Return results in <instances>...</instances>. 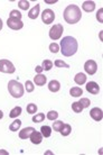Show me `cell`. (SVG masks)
<instances>
[{
  "label": "cell",
  "instance_id": "obj_1",
  "mask_svg": "<svg viewBox=\"0 0 103 155\" xmlns=\"http://www.w3.org/2000/svg\"><path fill=\"white\" fill-rule=\"evenodd\" d=\"M77 48H79L77 41L72 36H65L61 41V50L60 51L64 56L70 57L74 55L77 52Z\"/></svg>",
  "mask_w": 103,
  "mask_h": 155
},
{
  "label": "cell",
  "instance_id": "obj_36",
  "mask_svg": "<svg viewBox=\"0 0 103 155\" xmlns=\"http://www.w3.org/2000/svg\"><path fill=\"white\" fill-rule=\"evenodd\" d=\"M35 71H36V73H37V74H39V73H42L43 71V67L40 65H38V66H36V69H35Z\"/></svg>",
  "mask_w": 103,
  "mask_h": 155
},
{
  "label": "cell",
  "instance_id": "obj_26",
  "mask_svg": "<svg viewBox=\"0 0 103 155\" xmlns=\"http://www.w3.org/2000/svg\"><path fill=\"white\" fill-rule=\"evenodd\" d=\"M64 125V122H61V120H54L53 122V129L55 131V132H60L62 129V127Z\"/></svg>",
  "mask_w": 103,
  "mask_h": 155
},
{
  "label": "cell",
  "instance_id": "obj_25",
  "mask_svg": "<svg viewBox=\"0 0 103 155\" xmlns=\"http://www.w3.org/2000/svg\"><path fill=\"white\" fill-rule=\"evenodd\" d=\"M42 67L44 71H49L53 67V62L51 60H45V61L43 62Z\"/></svg>",
  "mask_w": 103,
  "mask_h": 155
},
{
  "label": "cell",
  "instance_id": "obj_14",
  "mask_svg": "<svg viewBox=\"0 0 103 155\" xmlns=\"http://www.w3.org/2000/svg\"><path fill=\"white\" fill-rule=\"evenodd\" d=\"M82 9L86 11V13H92L94 9H95V4L94 1H91V0H88V1H84L83 5H82Z\"/></svg>",
  "mask_w": 103,
  "mask_h": 155
},
{
  "label": "cell",
  "instance_id": "obj_24",
  "mask_svg": "<svg viewBox=\"0 0 103 155\" xmlns=\"http://www.w3.org/2000/svg\"><path fill=\"white\" fill-rule=\"evenodd\" d=\"M26 110H27L28 113L34 115V113H36V111H37V106L35 103H29V105H27V107H26Z\"/></svg>",
  "mask_w": 103,
  "mask_h": 155
},
{
  "label": "cell",
  "instance_id": "obj_4",
  "mask_svg": "<svg viewBox=\"0 0 103 155\" xmlns=\"http://www.w3.org/2000/svg\"><path fill=\"white\" fill-rule=\"evenodd\" d=\"M63 32H64V27L62 24H56L54 25L51 29H49V37L53 39V41H57L62 37L63 35Z\"/></svg>",
  "mask_w": 103,
  "mask_h": 155
},
{
  "label": "cell",
  "instance_id": "obj_37",
  "mask_svg": "<svg viewBox=\"0 0 103 155\" xmlns=\"http://www.w3.org/2000/svg\"><path fill=\"white\" fill-rule=\"evenodd\" d=\"M0 155H8V152H6L4 150H0Z\"/></svg>",
  "mask_w": 103,
  "mask_h": 155
},
{
  "label": "cell",
  "instance_id": "obj_18",
  "mask_svg": "<svg viewBox=\"0 0 103 155\" xmlns=\"http://www.w3.org/2000/svg\"><path fill=\"white\" fill-rule=\"evenodd\" d=\"M70 94L72 97H81L83 94V90L81 89V88H79V87H73L70 90Z\"/></svg>",
  "mask_w": 103,
  "mask_h": 155
},
{
  "label": "cell",
  "instance_id": "obj_29",
  "mask_svg": "<svg viewBox=\"0 0 103 155\" xmlns=\"http://www.w3.org/2000/svg\"><path fill=\"white\" fill-rule=\"evenodd\" d=\"M45 119V113H36L35 116H33V122H42Z\"/></svg>",
  "mask_w": 103,
  "mask_h": 155
},
{
  "label": "cell",
  "instance_id": "obj_7",
  "mask_svg": "<svg viewBox=\"0 0 103 155\" xmlns=\"http://www.w3.org/2000/svg\"><path fill=\"white\" fill-rule=\"evenodd\" d=\"M84 70H85V72L90 75L95 74L96 71H98V64H96V62L93 61V60L86 61L84 64Z\"/></svg>",
  "mask_w": 103,
  "mask_h": 155
},
{
  "label": "cell",
  "instance_id": "obj_39",
  "mask_svg": "<svg viewBox=\"0 0 103 155\" xmlns=\"http://www.w3.org/2000/svg\"><path fill=\"white\" fill-rule=\"evenodd\" d=\"M2 29V20H1V18H0V30Z\"/></svg>",
  "mask_w": 103,
  "mask_h": 155
},
{
  "label": "cell",
  "instance_id": "obj_19",
  "mask_svg": "<svg viewBox=\"0 0 103 155\" xmlns=\"http://www.w3.org/2000/svg\"><path fill=\"white\" fill-rule=\"evenodd\" d=\"M20 126H21V122H20L19 119H16V120H14V122L10 124L9 129L11 132H18V129L20 128Z\"/></svg>",
  "mask_w": 103,
  "mask_h": 155
},
{
  "label": "cell",
  "instance_id": "obj_12",
  "mask_svg": "<svg viewBox=\"0 0 103 155\" xmlns=\"http://www.w3.org/2000/svg\"><path fill=\"white\" fill-rule=\"evenodd\" d=\"M34 131H35L34 127H25V128H23V129L19 132V137H20L21 139H27V138L30 137V135H32V133H33Z\"/></svg>",
  "mask_w": 103,
  "mask_h": 155
},
{
  "label": "cell",
  "instance_id": "obj_10",
  "mask_svg": "<svg viewBox=\"0 0 103 155\" xmlns=\"http://www.w3.org/2000/svg\"><path fill=\"white\" fill-rule=\"evenodd\" d=\"M86 91L92 94H98L100 92V87H99V85L96 82L90 81V82L86 83Z\"/></svg>",
  "mask_w": 103,
  "mask_h": 155
},
{
  "label": "cell",
  "instance_id": "obj_16",
  "mask_svg": "<svg viewBox=\"0 0 103 155\" xmlns=\"http://www.w3.org/2000/svg\"><path fill=\"white\" fill-rule=\"evenodd\" d=\"M39 10H40V6L37 4L28 11V17L30 19H36L38 17V15H39Z\"/></svg>",
  "mask_w": 103,
  "mask_h": 155
},
{
  "label": "cell",
  "instance_id": "obj_28",
  "mask_svg": "<svg viewBox=\"0 0 103 155\" xmlns=\"http://www.w3.org/2000/svg\"><path fill=\"white\" fill-rule=\"evenodd\" d=\"M18 7L21 10H28L29 9V1H27V0H20L18 2Z\"/></svg>",
  "mask_w": 103,
  "mask_h": 155
},
{
  "label": "cell",
  "instance_id": "obj_17",
  "mask_svg": "<svg viewBox=\"0 0 103 155\" xmlns=\"http://www.w3.org/2000/svg\"><path fill=\"white\" fill-rule=\"evenodd\" d=\"M74 81L77 83V85H84L85 82H86V75H85L84 73L80 72V73H77V74L75 75Z\"/></svg>",
  "mask_w": 103,
  "mask_h": 155
},
{
  "label": "cell",
  "instance_id": "obj_34",
  "mask_svg": "<svg viewBox=\"0 0 103 155\" xmlns=\"http://www.w3.org/2000/svg\"><path fill=\"white\" fill-rule=\"evenodd\" d=\"M49 51H51L52 53H57V52L60 51L58 44H57V43H52L51 45H49Z\"/></svg>",
  "mask_w": 103,
  "mask_h": 155
},
{
  "label": "cell",
  "instance_id": "obj_35",
  "mask_svg": "<svg viewBox=\"0 0 103 155\" xmlns=\"http://www.w3.org/2000/svg\"><path fill=\"white\" fill-rule=\"evenodd\" d=\"M102 13H103V9H102V8H100V9H99V11H98V14H96V19H98L100 23H103Z\"/></svg>",
  "mask_w": 103,
  "mask_h": 155
},
{
  "label": "cell",
  "instance_id": "obj_3",
  "mask_svg": "<svg viewBox=\"0 0 103 155\" xmlns=\"http://www.w3.org/2000/svg\"><path fill=\"white\" fill-rule=\"evenodd\" d=\"M8 91L14 98H20L24 96L25 89H24V85L20 82L16 80H10L9 83H8Z\"/></svg>",
  "mask_w": 103,
  "mask_h": 155
},
{
  "label": "cell",
  "instance_id": "obj_8",
  "mask_svg": "<svg viewBox=\"0 0 103 155\" xmlns=\"http://www.w3.org/2000/svg\"><path fill=\"white\" fill-rule=\"evenodd\" d=\"M7 26L10 29H14V30H19L24 27V23L20 19H14V18H8L7 20Z\"/></svg>",
  "mask_w": 103,
  "mask_h": 155
},
{
  "label": "cell",
  "instance_id": "obj_40",
  "mask_svg": "<svg viewBox=\"0 0 103 155\" xmlns=\"http://www.w3.org/2000/svg\"><path fill=\"white\" fill-rule=\"evenodd\" d=\"M47 4H54V2H56V0H54V1H46Z\"/></svg>",
  "mask_w": 103,
  "mask_h": 155
},
{
  "label": "cell",
  "instance_id": "obj_30",
  "mask_svg": "<svg viewBox=\"0 0 103 155\" xmlns=\"http://www.w3.org/2000/svg\"><path fill=\"white\" fill-rule=\"evenodd\" d=\"M21 16L23 15L20 14V11H18V10H11L10 11V18H14V19H20L21 20Z\"/></svg>",
  "mask_w": 103,
  "mask_h": 155
},
{
  "label": "cell",
  "instance_id": "obj_27",
  "mask_svg": "<svg viewBox=\"0 0 103 155\" xmlns=\"http://www.w3.org/2000/svg\"><path fill=\"white\" fill-rule=\"evenodd\" d=\"M57 118H58V113L57 111H55V110H51V111H48V113H47V119L48 120H56Z\"/></svg>",
  "mask_w": 103,
  "mask_h": 155
},
{
  "label": "cell",
  "instance_id": "obj_33",
  "mask_svg": "<svg viewBox=\"0 0 103 155\" xmlns=\"http://www.w3.org/2000/svg\"><path fill=\"white\" fill-rule=\"evenodd\" d=\"M79 102L82 105L83 108H88V107H90V105H91V101H90V99L88 98H81V100Z\"/></svg>",
  "mask_w": 103,
  "mask_h": 155
},
{
  "label": "cell",
  "instance_id": "obj_22",
  "mask_svg": "<svg viewBox=\"0 0 103 155\" xmlns=\"http://www.w3.org/2000/svg\"><path fill=\"white\" fill-rule=\"evenodd\" d=\"M40 133H42L43 137H49L52 135V127L49 126H42L40 128Z\"/></svg>",
  "mask_w": 103,
  "mask_h": 155
},
{
  "label": "cell",
  "instance_id": "obj_23",
  "mask_svg": "<svg viewBox=\"0 0 103 155\" xmlns=\"http://www.w3.org/2000/svg\"><path fill=\"white\" fill-rule=\"evenodd\" d=\"M72 109H73V111L76 113H82V110H83V107H82V105H81L79 101H75V102L72 103Z\"/></svg>",
  "mask_w": 103,
  "mask_h": 155
},
{
  "label": "cell",
  "instance_id": "obj_15",
  "mask_svg": "<svg viewBox=\"0 0 103 155\" xmlns=\"http://www.w3.org/2000/svg\"><path fill=\"white\" fill-rule=\"evenodd\" d=\"M48 89L52 92H58L61 89V83L57 80H52L48 82Z\"/></svg>",
  "mask_w": 103,
  "mask_h": 155
},
{
  "label": "cell",
  "instance_id": "obj_9",
  "mask_svg": "<svg viewBox=\"0 0 103 155\" xmlns=\"http://www.w3.org/2000/svg\"><path fill=\"white\" fill-rule=\"evenodd\" d=\"M90 116H91L92 119H94L95 122H101V120H102V118H103L102 109L98 108V107L92 108L91 109V111H90Z\"/></svg>",
  "mask_w": 103,
  "mask_h": 155
},
{
  "label": "cell",
  "instance_id": "obj_32",
  "mask_svg": "<svg viewBox=\"0 0 103 155\" xmlns=\"http://www.w3.org/2000/svg\"><path fill=\"white\" fill-rule=\"evenodd\" d=\"M54 65L57 66V67H65V69H68L70 65L65 63L64 61H62V60H56V61L54 62Z\"/></svg>",
  "mask_w": 103,
  "mask_h": 155
},
{
  "label": "cell",
  "instance_id": "obj_38",
  "mask_svg": "<svg viewBox=\"0 0 103 155\" xmlns=\"http://www.w3.org/2000/svg\"><path fill=\"white\" fill-rule=\"evenodd\" d=\"M2 117H4V113L0 110V119H2Z\"/></svg>",
  "mask_w": 103,
  "mask_h": 155
},
{
  "label": "cell",
  "instance_id": "obj_20",
  "mask_svg": "<svg viewBox=\"0 0 103 155\" xmlns=\"http://www.w3.org/2000/svg\"><path fill=\"white\" fill-rule=\"evenodd\" d=\"M71 132H72V127L68 124H64L63 127H62V129L60 131V133H61L63 136H68L71 134Z\"/></svg>",
  "mask_w": 103,
  "mask_h": 155
},
{
  "label": "cell",
  "instance_id": "obj_31",
  "mask_svg": "<svg viewBox=\"0 0 103 155\" xmlns=\"http://www.w3.org/2000/svg\"><path fill=\"white\" fill-rule=\"evenodd\" d=\"M25 89H26V91H27V92H33L34 89H35L34 83L32 82V81L27 80V81H26V83H25Z\"/></svg>",
  "mask_w": 103,
  "mask_h": 155
},
{
  "label": "cell",
  "instance_id": "obj_2",
  "mask_svg": "<svg viewBox=\"0 0 103 155\" xmlns=\"http://www.w3.org/2000/svg\"><path fill=\"white\" fill-rule=\"evenodd\" d=\"M64 19L67 24L73 25V24H77L82 18V13L79 6L76 5H70L67 6L64 10Z\"/></svg>",
  "mask_w": 103,
  "mask_h": 155
},
{
  "label": "cell",
  "instance_id": "obj_11",
  "mask_svg": "<svg viewBox=\"0 0 103 155\" xmlns=\"http://www.w3.org/2000/svg\"><path fill=\"white\" fill-rule=\"evenodd\" d=\"M30 142L33 143V144H35V145H38V144H40L43 141V135L40 132H37L36 129L34 131L33 133H32V135H30Z\"/></svg>",
  "mask_w": 103,
  "mask_h": 155
},
{
  "label": "cell",
  "instance_id": "obj_13",
  "mask_svg": "<svg viewBox=\"0 0 103 155\" xmlns=\"http://www.w3.org/2000/svg\"><path fill=\"white\" fill-rule=\"evenodd\" d=\"M46 81H47V76H45V75L42 74V73L36 74V76L34 78V83H35L36 85H38V87L44 85L45 83H46Z\"/></svg>",
  "mask_w": 103,
  "mask_h": 155
},
{
  "label": "cell",
  "instance_id": "obj_21",
  "mask_svg": "<svg viewBox=\"0 0 103 155\" xmlns=\"http://www.w3.org/2000/svg\"><path fill=\"white\" fill-rule=\"evenodd\" d=\"M21 111H23V109H21V107H15V108L11 109V111H10L9 113V117L10 118H17L19 116V115H21Z\"/></svg>",
  "mask_w": 103,
  "mask_h": 155
},
{
  "label": "cell",
  "instance_id": "obj_5",
  "mask_svg": "<svg viewBox=\"0 0 103 155\" xmlns=\"http://www.w3.org/2000/svg\"><path fill=\"white\" fill-rule=\"evenodd\" d=\"M16 69L15 65L9 61V60H0V72L2 73H14Z\"/></svg>",
  "mask_w": 103,
  "mask_h": 155
},
{
  "label": "cell",
  "instance_id": "obj_6",
  "mask_svg": "<svg viewBox=\"0 0 103 155\" xmlns=\"http://www.w3.org/2000/svg\"><path fill=\"white\" fill-rule=\"evenodd\" d=\"M55 19V13L52 9H45L42 13V20L44 24H52Z\"/></svg>",
  "mask_w": 103,
  "mask_h": 155
}]
</instances>
